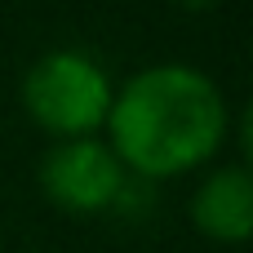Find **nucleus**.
<instances>
[{"instance_id":"nucleus-1","label":"nucleus","mask_w":253,"mask_h":253,"mask_svg":"<svg viewBox=\"0 0 253 253\" xmlns=\"http://www.w3.org/2000/svg\"><path fill=\"white\" fill-rule=\"evenodd\" d=\"M107 147L138 182H169L205 169L227 133L231 111L213 76L191 62H156L129 76L107 111Z\"/></svg>"},{"instance_id":"nucleus-2","label":"nucleus","mask_w":253,"mask_h":253,"mask_svg":"<svg viewBox=\"0 0 253 253\" xmlns=\"http://www.w3.org/2000/svg\"><path fill=\"white\" fill-rule=\"evenodd\" d=\"M111 98L116 84L107 67L84 49H49L22 76V111L58 142L93 138L107 125Z\"/></svg>"},{"instance_id":"nucleus-3","label":"nucleus","mask_w":253,"mask_h":253,"mask_svg":"<svg viewBox=\"0 0 253 253\" xmlns=\"http://www.w3.org/2000/svg\"><path fill=\"white\" fill-rule=\"evenodd\" d=\"M36 178H40V191L62 213H76V218H93V213L116 209L129 187V173L120 169V160L111 156V147L102 138L53 142L44 151Z\"/></svg>"},{"instance_id":"nucleus-4","label":"nucleus","mask_w":253,"mask_h":253,"mask_svg":"<svg viewBox=\"0 0 253 253\" xmlns=\"http://www.w3.org/2000/svg\"><path fill=\"white\" fill-rule=\"evenodd\" d=\"M191 222L213 245H245L253 231V178L245 160L213 165L191 191Z\"/></svg>"},{"instance_id":"nucleus-5","label":"nucleus","mask_w":253,"mask_h":253,"mask_svg":"<svg viewBox=\"0 0 253 253\" xmlns=\"http://www.w3.org/2000/svg\"><path fill=\"white\" fill-rule=\"evenodd\" d=\"M178 9H191V13H205V9H218L222 0H173Z\"/></svg>"}]
</instances>
